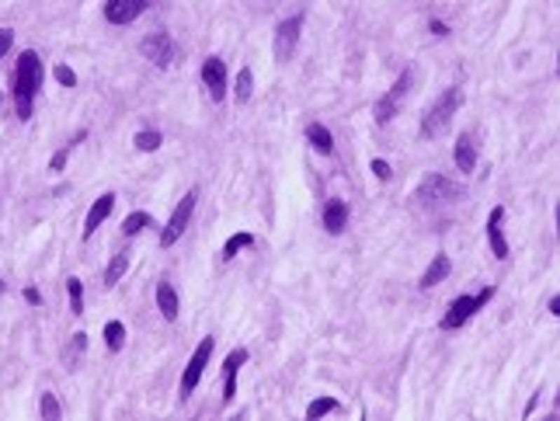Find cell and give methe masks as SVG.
<instances>
[{"label": "cell", "instance_id": "d590c367", "mask_svg": "<svg viewBox=\"0 0 560 421\" xmlns=\"http://www.w3.org/2000/svg\"><path fill=\"white\" fill-rule=\"evenodd\" d=\"M547 310H550V314H554V317H560V296H554V300L547 303Z\"/></svg>", "mask_w": 560, "mask_h": 421}, {"label": "cell", "instance_id": "f1b7e54d", "mask_svg": "<svg viewBox=\"0 0 560 421\" xmlns=\"http://www.w3.org/2000/svg\"><path fill=\"white\" fill-rule=\"evenodd\" d=\"M39 415H42L46 421H60V415H63V408H60L56 394H42V401H39Z\"/></svg>", "mask_w": 560, "mask_h": 421}, {"label": "cell", "instance_id": "4dcf8cb0", "mask_svg": "<svg viewBox=\"0 0 560 421\" xmlns=\"http://www.w3.org/2000/svg\"><path fill=\"white\" fill-rule=\"evenodd\" d=\"M53 77H56V81H60L63 88H77V74H74V70H70L67 63H60V67L53 70Z\"/></svg>", "mask_w": 560, "mask_h": 421}, {"label": "cell", "instance_id": "5bb4252c", "mask_svg": "<svg viewBox=\"0 0 560 421\" xmlns=\"http://www.w3.org/2000/svg\"><path fill=\"white\" fill-rule=\"evenodd\" d=\"M111 209H115V195H111V192H104V195H97V199H94V206L88 209V216H84V240L91 237V233L104 223V219H108V216H111Z\"/></svg>", "mask_w": 560, "mask_h": 421}, {"label": "cell", "instance_id": "4fadbf2b", "mask_svg": "<svg viewBox=\"0 0 560 421\" xmlns=\"http://www.w3.org/2000/svg\"><path fill=\"white\" fill-rule=\"evenodd\" d=\"M244 362H247V352H244V348H233V352L223 359V401H226V404L237 397V373H240Z\"/></svg>", "mask_w": 560, "mask_h": 421}, {"label": "cell", "instance_id": "ffe728a7", "mask_svg": "<svg viewBox=\"0 0 560 421\" xmlns=\"http://www.w3.org/2000/svg\"><path fill=\"white\" fill-rule=\"evenodd\" d=\"M125 268H129V251H118V254L108 261V268H104V286H108V289L118 286L122 275H125Z\"/></svg>", "mask_w": 560, "mask_h": 421}, {"label": "cell", "instance_id": "6da1fadb", "mask_svg": "<svg viewBox=\"0 0 560 421\" xmlns=\"http://www.w3.org/2000/svg\"><path fill=\"white\" fill-rule=\"evenodd\" d=\"M42 60L39 53L25 49L18 56V67H14V108H18V118L28 122L32 118V108H35V95L42 88Z\"/></svg>", "mask_w": 560, "mask_h": 421}, {"label": "cell", "instance_id": "52a82bcc", "mask_svg": "<svg viewBox=\"0 0 560 421\" xmlns=\"http://www.w3.org/2000/svg\"><path fill=\"white\" fill-rule=\"evenodd\" d=\"M212 348H216V338H202L198 348H195V355L188 359L185 373H182V401L191 397V390L198 387V380H202V373H205V362L212 359Z\"/></svg>", "mask_w": 560, "mask_h": 421}, {"label": "cell", "instance_id": "d6986e66", "mask_svg": "<svg viewBox=\"0 0 560 421\" xmlns=\"http://www.w3.org/2000/svg\"><path fill=\"white\" fill-rule=\"evenodd\" d=\"M456 167L463 171V174H473V167H477V143H473V136H460L456 139Z\"/></svg>", "mask_w": 560, "mask_h": 421}, {"label": "cell", "instance_id": "9c48e42d", "mask_svg": "<svg viewBox=\"0 0 560 421\" xmlns=\"http://www.w3.org/2000/svg\"><path fill=\"white\" fill-rule=\"evenodd\" d=\"M299 35H303V14H289L285 21H279V28H275V56L282 63L292 60V53L299 46Z\"/></svg>", "mask_w": 560, "mask_h": 421}, {"label": "cell", "instance_id": "d4e9b609", "mask_svg": "<svg viewBox=\"0 0 560 421\" xmlns=\"http://www.w3.org/2000/svg\"><path fill=\"white\" fill-rule=\"evenodd\" d=\"M161 143H164V136H161L157 129H143V132H136V150H143V153L161 150Z\"/></svg>", "mask_w": 560, "mask_h": 421}, {"label": "cell", "instance_id": "484cf974", "mask_svg": "<svg viewBox=\"0 0 560 421\" xmlns=\"http://www.w3.org/2000/svg\"><path fill=\"white\" fill-rule=\"evenodd\" d=\"M81 352H88V334H84V331H77V334L70 338V345H67V355H63V359H67V366H70V369L77 366Z\"/></svg>", "mask_w": 560, "mask_h": 421}, {"label": "cell", "instance_id": "e0dca14e", "mask_svg": "<svg viewBox=\"0 0 560 421\" xmlns=\"http://www.w3.org/2000/svg\"><path fill=\"white\" fill-rule=\"evenodd\" d=\"M306 143H310L317 153H324V157L334 153V136H331V129H327L324 122H310V125H306Z\"/></svg>", "mask_w": 560, "mask_h": 421}, {"label": "cell", "instance_id": "d6a6232c", "mask_svg": "<svg viewBox=\"0 0 560 421\" xmlns=\"http://www.w3.org/2000/svg\"><path fill=\"white\" fill-rule=\"evenodd\" d=\"M11 42H14V32H11V28H0V60L7 56V49H11Z\"/></svg>", "mask_w": 560, "mask_h": 421}, {"label": "cell", "instance_id": "8d00e7d4", "mask_svg": "<svg viewBox=\"0 0 560 421\" xmlns=\"http://www.w3.org/2000/svg\"><path fill=\"white\" fill-rule=\"evenodd\" d=\"M0 293H7V282H4V279H0Z\"/></svg>", "mask_w": 560, "mask_h": 421}, {"label": "cell", "instance_id": "8992f818", "mask_svg": "<svg viewBox=\"0 0 560 421\" xmlns=\"http://www.w3.org/2000/svg\"><path fill=\"white\" fill-rule=\"evenodd\" d=\"M195 202H198V192L191 188V192H185V199H182V202L175 206L171 219H168V226L161 230V247H171V244H178V240H182V233H185L188 223H191Z\"/></svg>", "mask_w": 560, "mask_h": 421}, {"label": "cell", "instance_id": "cb8c5ba5", "mask_svg": "<svg viewBox=\"0 0 560 421\" xmlns=\"http://www.w3.org/2000/svg\"><path fill=\"white\" fill-rule=\"evenodd\" d=\"M338 411H341V404H338L334 397H317V401L306 408V418L317 421V418H324V415H338Z\"/></svg>", "mask_w": 560, "mask_h": 421}, {"label": "cell", "instance_id": "83f0119b", "mask_svg": "<svg viewBox=\"0 0 560 421\" xmlns=\"http://www.w3.org/2000/svg\"><path fill=\"white\" fill-rule=\"evenodd\" d=\"M84 139H88V132H77V136H74V139H70V143H67L60 153H53V160H49V171H63V167H67V157H70V150H74L77 143H84Z\"/></svg>", "mask_w": 560, "mask_h": 421}, {"label": "cell", "instance_id": "277c9868", "mask_svg": "<svg viewBox=\"0 0 560 421\" xmlns=\"http://www.w3.org/2000/svg\"><path fill=\"white\" fill-rule=\"evenodd\" d=\"M494 300V286H484L480 293H473V296H456L453 303H449V310H446V317H442V331H456V327H463L470 317L477 314L480 307H487Z\"/></svg>", "mask_w": 560, "mask_h": 421}, {"label": "cell", "instance_id": "7a4b0ae2", "mask_svg": "<svg viewBox=\"0 0 560 421\" xmlns=\"http://www.w3.org/2000/svg\"><path fill=\"white\" fill-rule=\"evenodd\" d=\"M414 199H418L421 209H442V206H453V202L463 199V185H456V181L446 178V174H428V178L418 185Z\"/></svg>", "mask_w": 560, "mask_h": 421}, {"label": "cell", "instance_id": "ba28073f", "mask_svg": "<svg viewBox=\"0 0 560 421\" xmlns=\"http://www.w3.org/2000/svg\"><path fill=\"white\" fill-rule=\"evenodd\" d=\"M139 53H143L153 67H161V70H168V67L175 63V56H178L175 39H171L168 32H150V35L139 42Z\"/></svg>", "mask_w": 560, "mask_h": 421}, {"label": "cell", "instance_id": "836d02e7", "mask_svg": "<svg viewBox=\"0 0 560 421\" xmlns=\"http://www.w3.org/2000/svg\"><path fill=\"white\" fill-rule=\"evenodd\" d=\"M428 28H432V35H449L446 21H439V18H432V21H428Z\"/></svg>", "mask_w": 560, "mask_h": 421}, {"label": "cell", "instance_id": "2e32d148", "mask_svg": "<svg viewBox=\"0 0 560 421\" xmlns=\"http://www.w3.org/2000/svg\"><path fill=\"white\" fill-rule=\"evenodd\" d=\"M449 272H453V261H449V254H435L432 258V265L425 268V275H421V289H435L439 282H446L449 279Z\"/></svg>", "mask_w": 560, "mask_h": 421}, {"label": "cell", "instance_id": "44dd1931", "mask_svg": "<svg viewBox=\"0 0 560 421\" xmlns=\"http://www.w3.org/2000/svg\"><path fill=\"white\" fill-rule=\"evenodd\" d=\"M244 247H254V237H251V233H233V237L223 244V251H219V254H223V261H233Z\"/></svg>", "mask_w": 560, "mask_h": 421}, {"label": "cell", "instance_id": "8fae6325", "mask_svg": "<svg viewBox=\"0 0 560 421\" xmlns=\"http://www.w3.org/2000/svg\"><path fill=\"white\" fill-rule=\"evenodd\" d=\"M146 11V0H104V18L111 25H132Z\"/></svg>", "mask_w": 560, "mask_h": 421}, {"label": "cell", "instance_id": "5b68a950", "mask_svg": "<svg viewBox=\"0 0 560 421\" xmlns=\"http://www.w3.org/2000/svg\"><path fill=\"white\" fill-rule=\"evenodd\" d=\"M411 84H414V70H400V77L393 81V88L376 102V108H373V115H376V122L383 125V122H390L397 111H400V102L411 95Z\"/></svg>", "mask_w": 560, "mask_h": 421}, {"label": "cell", "instance_id": "9a60e30c", "mask_svg": "<svg viewBox=\"0 0 560 421\" xmlns=\"http://www.w3.org/2000/svg\"><path fill=\"white\" fill-rule=\"evenodd\" d=\"M320 219H324V230H327V233H334V237L345 233V226H348V202H345V199H331V202L324 206V216H320Z\"/></svg>", "mask_w": 560, "mask_h": 421}, {"label": "cell", "instance_id": "7c38bea8", "mask_svg": "<svg viewBox=\"0 0 560 421\" xmlns=\"http://www.w3.org/2000/svg\"><path fill=\"white\" fill-rule=\"evenodd\" d=\"M501 223H505V209H501V206H494L491 216H487V244H491V254H494L498 261H505V258H508V240H505Z\"/></svg>", "mask_w": 560, "mask_h": 421}, {"label": "cell", "instance_id": "e575fe53", "mask_svg": "<svg viewBox=\"0 0 560 421\" xmlns=\"http://www.w3.org/2000/svg\"><path fill=\"white\" fill-rule=\"evenodd\" d=\"M25 300H28L32 307H39V303H42V293H39L35 286H28V289H25Z\"/></svg>", "mask_w": 560, "mask_h": 421}, {"label": "cell", "instance_id": "3957f363", "mask_svg": "<svg viewBox=\"0 0 560 421\" xmlns=\"http://www.w3.org/2000/svg\"><path fill=\"white\" fill-rule=\"evenodd\" d=\"M460 102H463L460 88H446V95H439V102L425 111V118H421V136H425V139H435V136L453 122V115L460 111Z\"/></svg>", "mask_w": 560, "mask_h": 421}, {"label": "cell", "instance_id": "f546056e", "mask_svg": "<svg viewBox=\"0 0 560 421\" xmlns=\"http://www.w3.org/2000/svg\"><path fill=\"white\" fill-rule=\"evenodd\" d=\"M251 88H254V77H251V67H244V70L237 74V102H240V105L251 102Z\"/></svg>", "mask_w": 560, "mask_h": 421}, {"label": "cell", "instance_id": "7402d4cb", "mask_svg": "<svg viewBox=\"0 0 560 421\" xmlns=\"http://www.w3.org/2000/svg\"><path fill=\"white\" fill-rule=\"evenodd\" d=\"M104 345H108V352H122V345H125V324L122 320L104 324Z\"/></svg>", "mask_w": 560, "mask_h": 421}, {"label": "cell", "instance_id": "603a6c76", "mask_svg": "<svg viewBox=\"0 0 560 421\" xmlns=\"http://www.w3.org/2000/svg\"><path fill=\"white\" fill-rule=\"evenodd\" d=\"M146 226H153V216H150V212H129V216H125V219H122V233H125V237H136V233H139V230H146Z\"/></svg>", "mask_w": 560, "mask_h": 421}, {"label": "cell", "instance_id": "4316f807", "mask_svg": "<svg viewBox=\"0 0 560 421\" xmlns=\"http://www.w3.org/2000/svg\"><path fill=\"white\" fill-rule=\"evenodd\" d=\"M67 296H70V314H84V286L81 279H67Z\"/></svg>", "mask_w": 560, "mask_h": 421}, {"label": "cell", "instance_id": "ac0fdd59", "mask_svg": "<svg viewBox=\"0 0 560 421\" xmlns=\"http://www.w3.org/2000/svg\"><path fill=\"white\" fill-rule=\"evenodd\" d=\"M157 310H161L164 320H175V317H178V293H175V286H171L168 279L157 282Z\"/></svg>", "mask_w": 560, "mask_h": 421}, {"label": "cell", "instance_id": "30bf717a", "mask_svg": "<svg viewBox=\"0 0 560 421\" xmlns=\"http://www.w3.org/2000/svg\"><path fill=\"white\" fill-rule=\"evenodd\" d=\"M202 84H205V91H209L212 102H223V98H226V63H223L219 56H209V60L202 63Z\"/></svg>", "mask_w": 560, "mask_h": 421}, {"label": "cell", "instance_id": "1f68e13d", "mask_svg": "<svg viewBox=\"0 0 560 421\" xmlns=\"http://www.w3.org/2000/svg\"><path fill=\"white\" fill-rule=\"evenodd\" d=\"M369 167H373V174L379 178V181H390V164H386L383 157H373V164H369Z\"/></svg>", "mask_w": 560, "mask_h": 421}]
</instances>
